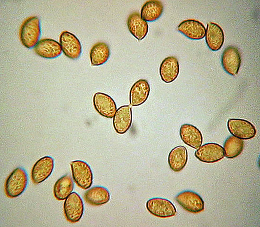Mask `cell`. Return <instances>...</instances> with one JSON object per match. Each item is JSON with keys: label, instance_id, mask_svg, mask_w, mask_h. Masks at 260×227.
<instances>
[{"label": "cell", "instance_id": "obj_1", "mask_svg": "<svg viewBox=\"0 0 260 227\" xmlns=\"http://www.w3.org/2000/svg\"><path fill=\"white\" fill-rule=\"evenodd\" d=\"M41 34V22L36 16L28 17L21 24L19 38L21 43L27 49L34 48Z\"/></svg>", "mask_w": 260, "mask_h": 227}, {"label": "cell", "instance_id": "obj_2", "mask_svg": "<svg viewBox=\"0 0 260 227\" xmlns=\"http://www.w3.org/2000/svg\"><path fill=\"white\" fill-rule=\"evenodd\" d=\"M28 175L22 168L15 169L8 177L5 184V191L10 198H16L22 194L27 188Z\"/></svg>", "mask_w": 260, "mask_h": 227}, {"label": "cell", "instance_id": "obj_3", "mask_svg": "<svg viewBox=\"0 0 260 227\" xmlns=\"http://www.w3.org/2000/svg\"><path fill=\"white\" fill-rule=\"evenodd\" d=\"M73 180L83 190L90 189L93 183V174L90 166L81 160L71 163Z\"/></svg>", "mask_w": 260, "mask_h": 227}, {"label": "cell", "instance_id": "obj_4", "mask_svg": "<svg viewBox=\"0 0 260 227\" xmlns=\"http://www.w3.org/2000/svg\"><path fill=\"white\" fill-rule=\"evenodd\" d=\"M147 211L157 217L170 218L177 214L174 204L170 201L161 198H155L148 200L146 204Z\"/></svg>", "mask_w": 260, "mask_h": 227}, {"label": "cell", "instance_id": "obj_5", "mask_svg": "<svg viewBox=\"0 0 260 227\" xmlns=\"http://www.w3.org/2000/svg\"><path fill=\"white\" fill-rule=\"evenodd\" d=\"M84 210L82 198L76 192H73L63 203V212L67 220L71 223L79 222L82 218Z\"/></svg>", "mask_w": 260, "mask_h": 227}, {"label": "cell", "instance_id": "obj_6", "mask_svg": "<svg viewBox=\"0 0 260 227\" xmlns=\"http://www.w3.org/2000/svg\"><path fill=\"white\" fill-rule=\"evenodd\" d=\"M176 200L184 210L190 213H200L205 209L203 199L198 193L193 191L181 192L176 196Z\"/></svg>", "mask_w": 260, "mask_h": 227}, {"label": "cell", "instance_id": "obj_7", "mask_svg": "<svg viewBox=\"0 0 260 227\" xmlns=\"http://www.w3.org/2000/svg\"><path fill=\"white\" fill-rule=\"evenodd\" d=\"M59 43L65 56L72 60H76L80 57L82 45L75 35L68 31H62L59 37Z\"/></svg>", "mask_w": 260, "mask_h": 227}, {"label": "cell", "instance_id": "obj_8", "mask_svg": "<svg viewBox=\"0 0 260 227\" xmlns=\"http://www.w3.org/2000/svg\"><path fill=\"white\" fill-rule=\"evenodd\" d=\"M228 128L235 137L242 140H249L255 137L256 131L255 126L249 121L241 119H230Z\"/></svg>", "mask_w": 260, "mask_h": 227}, {"label": "cell", "instance_id": "obj_9", "mask_svg": "<svg viewBox=\"0 0 260 227\" xmlns=\"http://www.w3.org/2000/svg\"><path fill=\"white\" fill-rule=\"evenodd\" d=\"M54 168V160L50 156L40 158L31 170V179L34 184L39 185L46 180L52 174Z\"/></svg>", "mask_w": 260, "mask_h": 227}, {"label": "cell", "instance_id": "obj_10", "mask_svg": "<svg viewBox=\"0 0 260 227\" xmlns=\"http://www.w3.org/2000/svg\"><path fill=\"white\" fill-rule=\"evenodd\" d=\"M194 156L200 161L206 164L217 163L224 157L223 148L219 144L210 143L201 146L194 152Z\"/></svg>", "mask_w": 260, "mask_h": 227}, {"label": "cell", "instance_id": "obj_11", "mask_svg": "<svg viewBox=\"0 0 260 227\" xmlns=\"http://www.w3.org/2000/svg\"><path fill=\"white\" fill-rule=\"evenodd\" d=\"M241 63V54L236 47L231 46L225 49L222 55L221 63L226 73L232 76H237Z\"/></svg>", "mask_w": 260, "mask_h": 227}, {"label": "cell", "instance_id": "obj_12", "mask_svg": "<svg viewBox=\"0 0 260 227\" xmlns=\"http://www.w3.org/2000/svg\"><path fill=\"white\" fill-rule=\"evenodd\" d=\"M93 103L95 109L101 116L109 119L114 118L117 108L115 101L110 95L96 93L93 96Z\"/></svg>", "mask_w": 260, "mask_h": 227}, {"label": "cell", "instance_id": "obj_13", "mask_svg": "<svg viewBox=\"0 0 260 227\" xmlns=\"http://www.w3.org/2000/svg\"><path fill=\"white\" fill-rule=\"evenodd\" d=\"M178 30L188 39L200 40L206 36V28L202 22L195 19H187L179 25Z\"/></svg>", "mask_w": 260, "mask_h": 227}, {"label": "cell", "instance_id": "obj_14", "mask_svg": "<svg viewBox=\"0 0 260 227\" xmlns=\"http://www.w3.org/2000/svg\"><path fill=\"white\" fill-rule=\"evenodd\" d=\"M34 51L38 56L46 59L56 58L62 52L60 43L52 39L39 40L34 48Z\"/></svg>", "mask_w": 260, "mask_h": 227}, {"label": "cell", "instance_id": "obj_15", "mask_svg": "<svg viewBox=\"0 0 260 227\" xmlns=\"http://www.w3.org/2000/svg\"><path fill=\"white\" fill-rule=\"evenodd\" d=\"M133 124L132 108L128 105L119 107L113 118V126L119 134H125Z\"/></svg>", "mask_w": 260, "mask_h": 227}, {"label": "cell", "instance_id": "obj_16", "mask_svg": "<svg viewBox=\"0 0 260 227\" xmlns=\"http://www.w3.org/2000/svg\"><path fill=\"white\" fill-rule=\"evenodd\" d=\"M209 49L214 52L220 50L224 42V33L222 28L214 22L207 24L205 36Z\"/></svg>", "mask_w": 260, "mask_h": 227}, {"label": "cell", "instance_id": "obj_17", "mask_svg": "<svg viewBox=\"0 0 260 227\" xmlns=\"http://www.w3.org/2000/svg\"><path fill=\"white\" fill-rule=\"evenodd\" d=\"M180 135L185 144L194 149H198L203 142V136L201 131L191 124H184L180 129Z\"/></svg>", "mask_w": 260, "mask_h": 227}, {"label": "cell", "instance_id": "obj_18", "mask_svg": "<svg viewBox=\"0 0 260 227\" xmlns=\"http://www.w3.org/2000/svg\"><path fill=\"white\" fill-rule=\"evenodd\" d=\"M150 91V85L146 80L140 79L133 85L129 90V104L133 106H139L147 100Z\"/></svg>", "mask_w": 260, "mask_h": 227}, {"label": "cell", "instance_id": "obj_19", "mask_svg": "<svg viewBox=\"0 0 260 227\" xmlns=\"http://www.w3.org/2000/svg\"><path fill=\"white\" fill-rule=\"evenodd\" d=\"M179 73L180 64L176 57L169 56L162 61L159 68V75L162 81L166 83L175 81Z\"/></svg>", "mask_w": 260, "mask_h": 227}, {"label": "cell", "instance_id": "obj_20", "mask_svg": "<svg viewBox=\"0 0 260 227\" xmlns=\"http://www.w3.org/2000/svg\"><path fill=\"white\" fill-rule=\"evenodd\" d=\"M127 26L129 33L139 41L143 40L148 34V24L138 12H134L129 15Z\"/></svg>", "mask_w": 260, "mask_h": 227}, {"label": "cell", "instance_id": "obj_21", "mask_svg": "<svg viewBox=\"0 0 260 227\" xmlns=\"http://www.w3.org/2000/svg\"><path fill=\"white\" fill-rule=\"evenodd\" d=\"M187 161V150L183 146L175 147L169 154L168 163L173 172H180L182 171L186 167Z\"/></svg>", "mask_w": 260, "mask_h": 227}, {"label": "cell", "instance_id": "obj_22", "mask_svg": "<svg viewBox=\"0 0 260 227\" xmlns=\"http://www.w3.org/2000/svg\"><path fill=\"white\" fill-rule=\"evenodd\" d=\"M86 203L93 207L104 205L111 200V193L106 188L102 186L93 187L84 194Z\"/></svg>", "mask_w": 260, "mask_h": 227}, {"label": "cell", "instance_id": "obj_23", "mask_svg": "<svg viewBox=\"0 0 260 227\" xmlns=\"http://www.w3.org/2000/svg\"><path fill=\"white\" fill-rule=\"evenodd\" d=\"M74 180L69 175L59 178L54 186L53 193L55 198L59 201L66 199L74 189Z\"/></svg>", "mask_w": 260, "mask_h": 227}, {"label": "cell", "instance_id": "obj_24", "mask_svg": "<svg viewBox=\"0 0 260 227\" xmlns=\"http://www.w3.org/2000/svg\"><path fill=\"white\" fill-rule=\"evenodd\" d=\"M164 12V5L157 0H150L144 4L141 11V17L146 21L153 22L158 20Z\"/></svg>", "mask_w": 260, "mask_h": 227}, {"label": "cell", "instance_id": "obj_25", "mask_svg": "<svg viewBox=\"0 0 260 227\" xmlns=\"http://www.w3.org/2000/svg\"><path fill=\"white\" fill-rule=\"evenodd\" d=\"M111 55V50L108 45L105 42H98L95 44L90 53V58L92 66H99L105 64Z\"/></svg>", "mask_w": 260, "mask_h": 227}, {"label": "cell", "instance_id": "obj_26", "mask_svg": "<svg viewBox=\"0 0 260 227\" xmlns=\"http://www.w3.org/2000/svg\"><path fill=\"white\" fill-rule=\"evenodd\" d=\"M244 148L243 140L238 139L234 136L229 137L224 144L225 156L228 158H233L239 156Z\"/></svg>", "mask_w": 260, "mask_h": 227}]
</instances>
